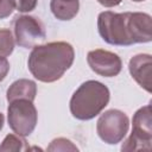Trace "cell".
<instances>
[{"label":"cell","mask_w":152,"mask_h":152,"mask_svg":"<svg viewBox=\"0 0 152 152\" xmlns=\"http://www.w3.org/2000/svg\"><path fill=\"white\" fill-rule=\"evenodd\" d=\"M97 30L101 38L110 45L129 46L152 40V19L142 12H101L97 17Z\"/></svg>","instance_id":"1"},{"label":"cell","mask_w":152,"mask_h":152,"mask_svg":"<svg viewBox=\"0 0 152 152\" xmlns=\"http://www.w3.org/2000/svg\"><path fill=\"white\" fill-rule=\"evenodd\" d=\"M75 51L66 42H51L32 49L27 66L32 76L44 83L58 81L72 65Z\"/></svg>","instance_id":"2"},{"label":"cell","mask_w":152,"mask_h":152,"mask_svg":"<svg viewBox=\"0 0 152 152\" xmlns=\"http://www.w3.org/2000/svg\"><path fill=\"white\" fill-rule=\"evenodd\" d=\"M109 99L110 93L107 86L95 80L86 81L70 99V113L77 120H91L106 108Z\"/></svg>","instance_id":"3"},{"label":"cell","mask_w":152,"mask_h":152,"mask_svg":"<svg viewBox=\"0 0 152 152\" xmlns=\"http://www.w3.org/2000/svg\"><path fill=\"white\" fill-rule=\"evenodd\" d=\"M132 133L122 144L121 151H150L152 142L151 104L139 108L132 120Z\"/></svg>","instance_id":"4"},{"label":"cell","mask_w":152,"mask_h":152,"mask_svg":"<svg viewBox=\"0 0 152 152\" xmlns=\"http://www.w3.org/2000/svg\"><path fill=\"white\" fill-rule=\"evenodd\" d=\"M7 121L11 129L21 137L30 135L37 125L38 113L33 101L26 99H18L8 102Z\"/></svg>","instance_id":"5"},{"label":"cell","mask_w":152,"mask_h":152,"mask_svg":"<svg viewBox=\"0 0 152 152\" xmlns=\"http://www.w3.org/2000/svg\"><path fill=\"white\" fill-rule=\"evenodd\" d=\"M129 128V119L126 113L119 109L106 110L97 120L96 132L102 141L109 145L119 144L124 140Z\"/></svg>","instance_id":"6"},{"label":"cell","mask_w":152,"mask_h":152,"mask_svg":"<svg viewBox=\"0 0 152 152\" xmlns=\"http://www.w3.org/2000/svg\"><path fill=\"white\" fill-rule=\"evenodd\" d=\"M14 39L15 43L25 49L37 46L46 37L44 24L36 17L20 15L14 19Z\"/></svg>","instance_id":"7"},{"label":"cell","mask_w":152,"mask_h":152,"mask_svg":"<svg viewBox=\"0 0 152 152\" xmlns=\"http://www.w3.org/2000/svg\"><path fill=\"white\" fill-rule=\"evenodd\" d=\"M87 62L95 74L103 77L118 76L122 69L121 58L116 53L102 49L89 51L87 55Z\"/></svg>","instance_id":"8"},{"label":"cell","mask_w":152,"mask_h":152,"mask_svg":"<svg viewBox=\"0 0 152 152\" xmlns=\"http://www.w3.org/2000/svg\"><path fill=\"white\" fill-rule=\"evenodd\" d=\"M128 70L135 82L151 93V72H152V57L148 53H139L133 56L128 63Z\"/></svg>","instance_id":"9"},{"label":"cell","mask_w":152,"mask_h":152,"mask_svg":"<svg viewBox=\"0 0 152 152\" xmlns=\"http://www.w3.org/2000/svg\"><path fill=\"white\" fill-rule=\"evenodd\" d=\"M37 95V84L32 80L20 78L14 81L6 91V99L8 102L18 99H26L33 101Z\"/></svg>","instance_id":"10"},{"label":"cell","mask_w":152,"mask_h":152,"mask_svg":"<svg viewBox=\"0 0 152 152\" xmlns=\"http://www.w3.org/2000/svg\"><path fill=\"white\" fill-rule=\"evenodd\" d=\"M80 8V1H62V0H51L50 10L55 18L58 20H71L76 17Z\"/></svg>","instance_id":"11"},{"label":"cell","mask_w":152,"mask_h":152,"mask_svg":"<svg viewBox=\"0 0 152 152\" xmlns=\"http://www.w3.org/2000/svg\"><path fill=\"white\" fill-rule=\"evenodd\" d=\"M26 150H28L26 140L24 139V137L18 134H7L0 145V151L2 152H8V151L20 152Z\"/></svg>","instance_id":"12"},{"label":"cell","mask_w":152,"mask_h":152,"mask_svg":"<svg viewBox=\"0 0 152 152\" xmlns=\"http://www.w3.org/2000/svg\"><path fill=\"white\" fill-rule=\"evenodd\" d=\"M14 38L8 28H0V57L10 56L14 50Z\"/></svg>","instance_id":"13"},{"label":"cell","mask_w":152,"mask_h":152,"mask_svg":"<svg viewBox=\"0 0 152 152\" xmlns=\"http://www.w3.org/2000/svg\"><path fill=\"white\" fill-rule=\"evenodd\" d=\"M48 151H78V148L66 138H56L50 142Z\"/></svg>","instance_id":"14"},{"label":"cell","mask_w":152,"mask_h":152,"mask_svg":"<svg viewBox=\"0 0 152 152\" xmlns=\"http://www.w3.org/2000/svg\"><path fill=\"white\" fill-rule=\"evenodd\" d=\"M15 0H0V19L10 17L15 10Z\"/></svg>","instance_id":"15"},{"label":"cell","mask_w":152,"mask_h":152,"mask_svg":"<svg viewBox=\"0 0 152 152\" xmlns=\"http://www.w3.org/2000/svg\"><path fill=\"white\" fill-rule=\"evenodd\" d=\"M37 1L38 0H15V4H17L15 8L21 13L31 12V11H33L36 8Z\"/></svg>","instance_id":"16"},{"label":"cell","mask_w":152,"mask_h":152,"mask_svg":"<svg viewBox=\"0 0 152 152\" xmlns=\"http://www.w3.org/2000/svg\"><path fill=\"white\" fill-rule=\"evenodd\" d=\"M10 71V63L6 57H0V82L5 80Z\"/></svg>","instance_id":"17"},{"label":"cell","mask_w":152,"mask_h":152,"mask_svg":"<svg viewBox=\"0 0 152 152\" xmlns=\"http://www.w3.org/2000/svg\"><path fill=\"white\" fill-rule=\"evenodd\" d=\"M121 1L122 0H97V2H100L104 7H114V6H118Z\"/></svg>","instance_id":"18"},{"label":"cell","mask_w":152,"mask_h":152,"mask_svg":"<svg viewBox=\"0 0 152 152\" xmlns=\"http://www.w3.org/2000/svg\"><path fill=\"white\" fill-rule=\"evenodd\" d=\"M4 122H5V116H4L2 113H0V131H1L2 127H4Z\"/></svg>","instance_id":"19"},{"label":"cell","mask_w":152,"mask_h":152,"mask_svg":"<svg viewBox=\"0 0 152 152\" xmlns=\"http://www.w3.org/2000/svg\"><path fill=\"white\" fill-rule=\"evenodd\" d=\"M132 1H135V2H140V1H145V0H132Z\"/></svg>","instance_id":"20"},{"label":"cell","mask_w":152,"mask_h":152,"mask_svg":"<svg viewBox=\"0 0 152 152\" xmlns=\"http://www.w3.org/2000/svg\"><path fill=\"white\" fill-rule=\"evenodd\" d=\"M62 1H78V0H62Z\"/></svg>","instance_id":"21"}]
</instances>
